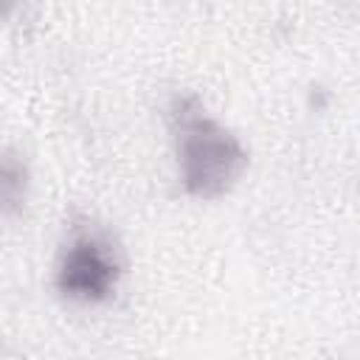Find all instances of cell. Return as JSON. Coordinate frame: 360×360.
<instances>
[{"mask_svg":"<svg viewBox=\"0 0 360 360\" xmlns=\"http://www.w3.org/2000/svg\"><path fill=\"white\" fill-rule=\"evenodd\" d=\"M169 129L177 158V177L188 197L217 200L228 194L248 169V149L191 93L169 101Z\"/></svg>","mask_w":360,"mask_h":360,"instance_id":"6da1fadb","label":"cell"},{"mask_svg":"<svg viewBox=\"0 0 360 360\" xmlns=\"http://www.w3.org/2000/svg\"><path fill=\"white\" fill-rule=\"evenodd\" d=\"M121 273L124 262L112 233L90 219L73 222L56 259L53 284L59 295L76 304H104Z\"/></svg>","mask_w":360,"mask_h":360,"instance_id":"7a4b0ae2","label":"cell"},{"mask_svg":"<svg viewBox=\"0 0 360 360\" xmlns=\"http://www.w3.org/2000/svg\"><path fill=\"white\" fill-rule=\"evenodd\" d=\"M14 188H25V169H22V163L11 155V152H6V158H3V169H0V194H3V205H6V211H11L14 205H20L22 200H20V194L14 191Z\"/></svg>","mask_w":360,"mask_h":360,"instance_id":"3957f363","label":"cell"}]
</instances>
